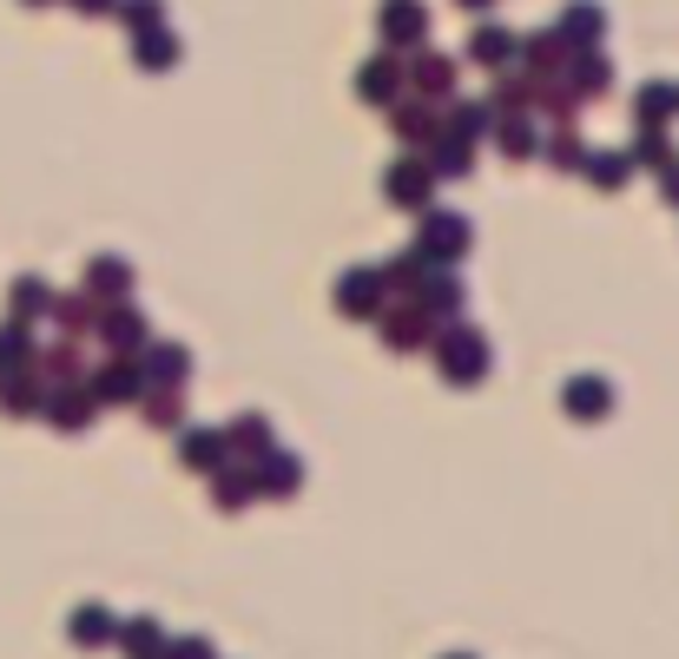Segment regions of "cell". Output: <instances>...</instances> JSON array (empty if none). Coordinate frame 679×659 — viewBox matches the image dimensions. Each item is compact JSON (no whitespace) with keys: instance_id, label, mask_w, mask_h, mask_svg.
<instances>
[{"instance_id":"obj_37","label":"cell","mask_w":679,"mask_h":659,"mask_svg":"<svg viewBox=\"0 0 679 659\" xmlns=\"http://www.w3.org/2000/svg\"><path fill=\"white\" fill-rule=\"evenodd\" d=\"M449 132H462V139H469V132H482V106H462V112L449 119Z\"/></svg>"},{"instance_id":"obj_8","label":"cell","mask_w":679,"mask_h":659,"mask_svg":"<svg viewBox=\"0 0 679 659\" xmlns=\"http://www.w3.org/2000/svg\"><path fill=\"white\" fill-rule=\"evenodd\" d=\"M258 495V475H251V462L238 469V462H224V469H211V502L218 508H244Z\"/></svg>"},{"instance_id":"obj_12","label":"cell","mask_w":679,"mask_h":659,"mask_svg":"<svg viewBox=\"0 0 679 659\" xmlns=\"http://www.w3.org/2000/svg\"><path fill=\"white\" fill-rule=\"evenodd\" d=\"M475 158H469V139L462 132H436V158H429V172H442V178H462Z\"/></svg>"},{"instance_id":"obj_26","label":"cell","mask_w":679,"mask_h":659,"mask_svg":"<svg viewBox=\"0 0 679 659\" xmlns=\"http://www.w3.org/2000/svg\"><path fill=\"white\" fill-rule=\"evenodd\" d=\"M112 640H119V647H125L132 659H139V653H158V620H125V627H119Z\"/></svg>"},{"instance_id":"obj_14","label":"cell","mask_w":679,"mask_h":659,"mask_svg":"<svg viewBox=\"0 0 679 659\" xmlns=\"http://www.w3.org/2000/svg\"><path fill=\"white\" fill-rule=\"evenodd\" d=\"M112 634H119V620H112L106 607H79V614H73V647H106Z\"/></svg>"},{"instance_id":"obj_24","label":"cell","mask_w":679,"mask_h":659,"mask_svg":"<svg viewBox=\"0 0 679 659\" xmlns=\"http://www.w3.org/2000/svg\"><path fill=\"white\" fill-rule=\"evenodd\" d=\"M145 389V370L139 363H112L106 376H99V396H139Z\"/></svg>"},{"instance_id":"obj_31","label":"cell","mask_w":679,"mask_h":659,"mask_svg":"<svg viewBox=\"0 0 679 659\" xmlns=\"http://www.w3.org/2000/svg\"><path fill=\"white\" fill-rule=\"evenodd\" d=\"M502 145H508V158H528V145H535V132H528L522 119H502Z\"/></svg>"},{"instance_id":"obj_4","label":"cell","mask_w":679,"mask_h":659,"mask_svg":"<svg viewBox=\"0 0 679 659\" xmlns=\"http://www.w3.org/2000/svg\"><path fill=\"white\" fill-rule=\"evenodd\" d=\"M337 310L343 317H383V277L376 271H343L337 277Z\"/></svg>"},{"instance_id":"obj_7","label":"cell","mask_w":679,"mask_h":659,"mask_svg":"<svg viewBox=\"0 0 679 659\" xmlns=\"http://www.w3.org/2000/svg\"><path fill=\"white\" fill-rule=\"evenodd\" d=\"M251 475H258V495H297V482H304V469L291 455H271V449L251 462Z\"/></svg>"},{"instance_id":"obj_19","label":"cell","mask_w":679,"mask_h":659,"mask_svg":"<svg viewBox=\"0 0 679 659\" xmlns=\"http://www.w3.org/2000/svg\"><path fill=\"white\" fill-rule=\"evenodd\" d=\"M469 46H475V59H489V66H502V59H515V53H522V40H515L508 26H482Z\"/></svg>"},{"instance_id":"obj_22","label":"cell","mask_w":679,"mask_h":659,"mask_svg":"<svg viewBox=\"0 0 679 659\" xmlns=\"http://www.w3.org/2000/svg\"><path fill=\"white\" fill-rule=\"evenodd\" d=\"M46 310H53V290L40 277H20L13 284V317H46Z\"/></svg>"},{"instance_id":"obj_9","label":"cell","mask_w":679,"mask_h":659,"mask_svg":"<svg viewBox=\"0 0 679 659\" xmlns=\"http://www.w3.org/2000/svg\"><path fill=\"white\" fill-rule=\"evenodd\" d=\"M416 290H423V310H429V317H456V310H462V277H449V264H436V277H423Z\"/></svg>"},{"instance_id":"obj_16","label":"cell","mask_w":679,"mask_h":659,"mask_svg":"<svg viewBox=\"0 0 679 659\" xmlns=\"http://www.w3.org/2000/svg\"><path fill=\"white\" fill-rule=\"evenodd\" d=\"M555 33L568 40V53H588V46L601 40V13H594V7H574V13H568V20L555 26Z\"/></svg>"},{"instance_id":"obj_27","label":"cell","mask_w":679,"mask_h":659,"mask_svg":"<svg viewBox=\"0 0 679 659\" xmlns=\"http://www.w3.org/2000/svg\"><path fill=\"white\" fill-rule=\"evenodd\" d=\"M376 277H383V284H403V290H416V284L429 277V264H423V251H403V257H396L390 271H376Z\"/></svg>"},{"instance_id":"obj_32","label":"cell","mask_w":679,"mask_h":659,"mask_svg":"<svg viewBox=\"0 0 679 659\" xmlns=\"http://www.w3.org/2000/svg\"><path fill=\"white\" fill-rule=\"evenodd\" d=\"M119 13H125L132 26H158V13H165V7H158V0H125Z\"/></svg>"},{"instance_id":"obj_18","label":"cell","mask_w":679,"mask_h":659,"mask_svg":"<svg viewBox=\"0 0 679 659\" xmlns=\"http://www.w3.org/2000/svg\"><path fill=\"white\" fill-rule=\"evenodd\" d=\"M673 112H679V86H667V79L640 86V125H660V119H673Z\"/></svg>"},{"instance_id":"obj_5","label":"cell","mask_w":679,"mask_h":659,"mask_svg":"<svg viewBox=\"0 0 679 659\" xmlns=\"http://www.w3.org/2000/svg\"><path fill=\"white\" fill-rule=\"evenodd\" d=\"M561 409H568L574 422H601V416H614V383H601V376H574V383L561 389Z\"/></svg>"},{"instance_id":"obj_15","label":"cell","mask_w":679,"mask_h":659,"mask_svg":"<svg viewBox=\"0 0 679 659\" xmlns=\"http://www.w3.org/2000/svg\"><path fill=\"white\" fill-rule=\"evenodd\" d=\"M423 26H429V20H423L416 0H390V7H383V33H390V40H423Z\"/></svg>"},{"instance_id":"obj_40","label":"cell","mask_w":679,"mask_h":659,"mask_svg":"<svg viewBox=\"0 0 679 659\" xmlns=\"http://www.w3.org/2000/svg\"><path fill=\"white\" fill-rule=\"evenodd\" d=\"M469 7H489V0H469Z\"/></svg>"},{"instance_id":"obj_23","label":"cell","mask_w":679,"mask_h":659,"mask_svg":"<svg viewBox=\"0 0 679 659\" xmlns=\"http://www.w3.org/2000/svg\"><path fill=\"white\" fill-rule=\"evenodd\" d=\"M106 343H119V350L145 343V317H139V310H112V317H106Z\"/></svg>"},{"instance_id":"obj_6","label":"cell","mask_w":679,"mask_h":659,"mask_svg":"<svg viewBox=\"0 0 679 659\" xmlns=\"http://www.w3.org/2000/svg\"><path fill=\"white\" fill-rule=\"evenodd\" d=\"M178 462H185V469H198V475H211V469H224V462H231V449H224V436L191 429V436L178 442Z\"/></svg>"},{"instance_id":"obj_20","label":"cell","mask_w":679,"mask_h":659,"mask_svg":"<svg viewBox=\"0 0 679 659\" xmlns=\"http://www.w3.org/2000/svg\"><path fill=\"white\" fill-rule=\"evenodd\" d=\"M185 370H191V356H185L178 343H152V356H145V376H158V383H185Z\"/></svg>"},{"instance_id":"obj_29","label":"cell","mask_w":679,"mask_h":659,"mask_svg":"<svg viewBox=\"0 0 679 659\" xmlns=\"http://www.w3.org/2000/svg\"><path fill=\"white\" fill-rule=\"evenodd\" d=\"M581 158H588V145H581L574 132H555V139H548V165H561V172H574Z\"/></svg>"},{"instance_id":"obj_11","label":"cell","mask_w":679,"mask_h":659,"mask_svg":"<svg viewBox=\"0 0 679 659\" xmlns=\"http://www.w3.org/2000/svg\"><path fill=\"white\" fill-rule=\"evenodd\" d=\"M581 172H588L601 191H621V185L634 178V158H621V152H588V158H581Z\"/></svg>"},{"instance_id":"obj_41","label":"cell","mask_w":679,"mask_h":659,"mask_svg":"<svg viewBox=\"0 0 679 659\" xmlns=\"http://www.w3.org/2000/svg\"><path fill=\"white\" fill-rule=\"evenodd\" d=\"M449 659H469V653H449Z\"/></svg>"},{"instance_id":"obj_38","label":"cell","mask_w":679,"mask_h":659,"mask_svg":"<svg viewBox=\"0 0 679 659\" xmlns=\"http://www.w3.org/2000/svg\"><path fill=\"white\" fill-rule=\"evenodd\" d=\"M172 409H178V403H172V396H158V403H152V422H158V429H172V422H178Z\"/></svg>"},{"instance_id":"obj_10","label":"cell","mask_w":679,"mask_h":659,"mask_svg":"<svg viewBox=\"0 0 679 659\" xmlns=\"http://www.w3.org/2000/svg\"><path fill=\"white\" fill-rule=\"evenodd\" d=\"M423 337H429V310H423V304H409V310L383 317V343H390V350H416Z\"/></svg>"},{"instance_id":"obj_13","label":"cell","mask_w":679,"mask_h":659,"mask_svg":"<svg viewBox=\"0 0 679 659\" xmlns=\"http://www.w3.org/2000/svg\"><path fill=\"white\" fill-rule=\"evenodd\" d=\"M224 449H244V462H258V455L271 449V429H264V416H238V422L224 429Z\"/></svg>"},{"instance_id":"obj_30","label":"cell","mask_w":679,"mask_h":659,"mask_svg":"<svg viewBox=\"0 0 679 659\" xmlns=\"http://www.w3.org/2000/svg\"><path fill=\"white\" fill-rule=\"evenodd\" d=\"M125 277H132V271H125L119 257H99V264L86 271V284H92V290H125Z\"/></svg>"},{"instance_id":"obj_39","label":"cell","mask_w":679,"mask_h":659,"mask_svg":"<svg viewBox=\"0 0 679 659\" xmlns=\"http://www.w3.org/2000/svg\"><path fill=\"white\" fill-rule=\"evenodd\" d=\"M73 7H79V13H106L112 0H73Z\"/></svg>"},{"instance_id":"obj_2","label":"cell","mask_w":679,"mask_h":659,"mask_svg":"<svg viewBox=\"0 0 679 659\" xmlns=\"http://www.w3.org/2000/svg\"><path fill=\"white\" fill-rule=\"evenodd\" d=\"M469 238H475V231H469V218H462V211H429V218H423L416 251H423V264L436 271V264H456V257L469 251Z\"/></svg>"},{"instance_id":"obj_28","label":"cell","mask_w":679,"mask_h":659,"mask_svg":"<svg viewBox=\"0 0 679 659\" xmlns=\"http://www.w3.org/2000/svg\"><path fill=\"white\" fill-rule=\"evenodd\" d=\"M363 92H370V99H396V66H390V59H370V66H363Z\"/></svg>"},{"instance_id":"obj_33","label":"cell","mask_w":679,"mask_h":659,"mask_svg":"<svg viewBox=\"0 0 679 659\" xmlns=\"http://www.w3.org/2000/svg\"><path fill=\"white\" fill-rule=\"evenodd\" d=\"M416 86H429V92L449 86V59H423V66H416Z\"/></svg>"},{"instance_id":"obj_21","label":"cell","mask_w":679,"mask_h":659,"mask_svg":"<svg viewBox=\"0 0 679 659\" xmlns=\"http://www.w3.org/2000/svg\"><path fill=\"white\" fill-rule=\"evenodd\" d=\"M634 158H640V165H654V172H667L679 152H673V139H667L660 125H640V145H634Z\"/></svg>"},{"instance_id":"obj_3","label":"cell","mask_w":679,"mask_h":659,"mask_svg":"<svg viewBox=\"0 0 679 659\" xmlns=\"http://www.w3.org/2000/svg\"><path fill=\"white\" fill-rule=\"evenodd\" d=\"M383 191H390L396 205H409V211H429V191H436V172H429L423 158H396V165L383 172Z\"/></svg>"},{"instance_id":"obj_1","label":"cell","mask_w":679,"mask_h":659,"mask_svg":"<svg viewBox=\"0 0 679 659\" xmlns=\"http://www.w3.org/2000/svg\"><path fill=\"white\" fill-rule=\"evenodd\" d=\"M436 356H442V383H456V389H475V383L489 376V337L469 330V323H456V330L436 343Z\"/></svg>"},{"instance_id":"obj_35","label":"cell","mask_w":679,"mask_h":659,"mask_svg":"<svg viewBox=\"0 0 679 659\" xmlns=\"http://www.w3.org/2000/svg\"><path fill=\"white\" fill-rule=\"evenodd\" d=\"M7 409H40V383H26V376H20V383L7 389Z\"/></svg>"},{"instance_id":"obj_25","label":"cell","mask_w":679,"mask_h":659,"mask_svg":"<svg viewBox=\"0 0 679 659\" xmlns=\"http://www.w3.org/2000/svg\"><path fill=\"white\" fill-rule=\"evenodd\" d=\"M53 422H59V429H86V422H92V396H86V389H66V396L53 403Z\"/></svg>"},{"instance_id":"obj_36","label":"cell","mask_w":679,"mask_h":659,"mask_svg":"<svg viewBox=\"0 0 679 659\" xmlns=\"http://www.w3.org/2000/svg\"><path fill=\"white\" fill-rule=\"evenodd\" d=\"M165 659H211V640H172Z\"/></svg>"},{"instance_id":"obj_17","label":"cell","mask_w":679,"mask_h":659,"mask_svg":"<svg viewBox=\"0 0 679 659\" xmlns=\"http://www.w3.org/2000/svg\"><path fill=\"white\" fill-rule=\"evenodd\" d=\"M132 53H139V66H152V73H165V66H172V59H178V40H172V33H165V26H145V33H139V46H132Z\"/></svg>"},{"instance_id":"obj_34","label":"cell","mask_w":679,"mask_h":659,"mask_svg":"<svg viewBox=\"0 0 679 659\" xmlns=\"http://www.w3.org/2000/svg\"><path fill=\"white\" fill-rule=\"evenodd\" d=\"M396 132H403V139H423V132H429V119H423L416 106H396Z\"/></svg>"}]
</instances>
